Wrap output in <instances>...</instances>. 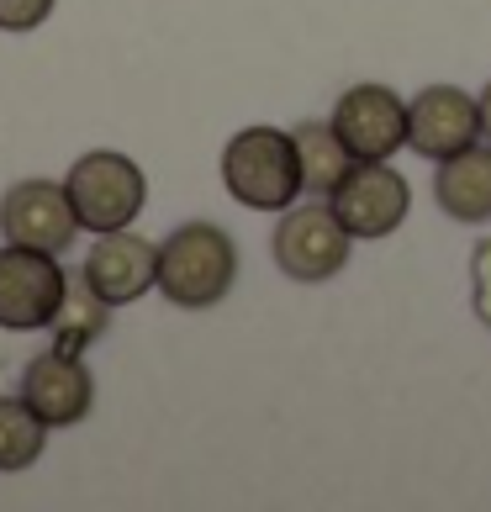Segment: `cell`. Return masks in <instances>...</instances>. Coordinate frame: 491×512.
<instances>
[{
  "mask_svg": "<svg viewBox=\"0 0 491 512\" xmlns=\"http://www.w3.org/2000/svg\"><path fill=\"white\" fill-rule=\"evenodd\" d=\"M433 201L439 212L460 227H486L491 222V143H476L455 159H439L433 175Z\"/></svg>",
  "mask_w": 491,
  "mask_h": 512,
  "instance_id": "obj_12",
  "label": "cell"
},
{
  "mask_svg": "<svg viewBox=\"0 0 491 512\" xmlns=\"http://www.w3.org/2000/svg\"><path fill=\"white\" fill-rule=\"evenodd\" d=\"M85 280L106 307H127V301H138L159 286V243L127 233V227L101 233L96 249L85 254Z\"/></svg>",
  "mask_w": 491,
  "mask_h": 512,
  "instance_id": "obj_11",
  "label": "cell"
},
{
  "mask_svg": "<svg viewBox=\"0 0 491 512\" xmlns=\"http://www.w3.org/2000/svg\"><path fill=\"white\" fill-rule=\"evenodd\" d=\"M481 143H491V80H486V90H481Z\"/></svg>",
  "mask_w": 491,
  "mask_h": 512,
  "instance_id": "obj_18",
  "label": "cell"
},
{
  "mask_svg": "<svg viewBox=\"0 0 491 512\" xmlns=\"http://www.w3.org/2000/svg\"><path fill=\"white\" fill-rule=\"evenodd\" d=\"M0 233L6 243H27V249L43 254H64L74 233H80V217L69 206V191L53 180H16L6 196H0Z\"/></svg>",
  "mask_w": 491,
  "mask_h": 512,
  "instance_id": "obj_9",
  "label": "cell"
},
{
  "mask_svg": "<svg viewBox=\"0 0 491 512\" xmlns=\"http://www.w3.org/2000/svg\"><path fill=\"white\" fill-rule=\"evenodd\" d=\"M69 296V270L59 254L27 249V243H6L0 249V328L6 333H37L53 328Z\"/></svg>",
  "mask_w": 491,
  "mask_h": 512,
  "instance_id": "obj_5",
  "label": "cell"
},
{
  "mask_svg": "<svg viewBox=\"0 0 491 512\" xmlns=\"http://www.w3.org/2000/svg\"><path fill=\"white\" fill-rule=\"evenodd\" d=\"M481 143V101L460 85H423L407 101V148L423 159H455Z\"/></svg>",
  "mask_w": 491,
  "mask_h": 512,
  "instance_id": "obj_7",
  "label": "cell"
},
{
  "mask_svg": "<svg viewBox=\"0 0 491 512\" xmlns=\"http://www.w3.org/2000/svg\"><path fill=\"white\" fill-rule=\"evenodd\" d=\"M238 280V243L217 222H185L159 243V291L169 307L206 312L233 291Z\"/></svg>",
  "mask_w": 491,
  "mask_h": 512,
  "instance_id": "obj_1",
  "label": "cell"
},
{
  "mask_svg": "<svg viewBox=\"0 0 491 512\" xmlns=\"http://www.w3.org/2000/svg\"><path fill=\"white\" fill-rule=\"evenodd\" d=\"M64 191L85 233H117V227L138 222L143 201H148V180L117 148H90V154L69 164Z\"/></svg>",
  "mask_w": 491,
  "mask_h": 512,
  "instance_id": "obj_3",
  "label": "cell"
},
{
  "mask_svg": "<svg viewBox=\"0 0 491 512\" xmlns=\"http://www.w3.org/2000/svg\"><path fill=\"white\" fill-rule=\"evenodd\" d=\"M48 449V423L32 412L27 396H0V476L32 470Z\"/></svg>",
  "mask_w": 491,
  "mask_h": 512,
  "instance_id": "obj_14",
  "label": "cell"
},
{
  "mask_svg": "<svg viewBox=\"0 0 491 512\" xmlns=\"http://www.w3.org/2000/svg\"><path fill=\"white\" fill-rule=\"evenodd\" d=\"M349 243L354 233L328 201H307V206H286L270 233V259L286 280H301V286H323L349 264Z\"/></svg>",
  "mask_w": 491,
  "mask_h": 512,
  "instance_id": "obj_4",
  "label": "cell"
},
{
  "mask_svg": "<svg viewBox=\"0 0 491 512\" xmlns=\"http://www.w3.org/2000/svg\"><path fill=\"white\" fill-rule=\"evenodd\" d=\"M291 138H296V159H301V191L317 196V201H328L333 185L349 175L354 154L338 143L333 122H296Z\"/></svg>",
  "mask_w": 491,
  "mask_h": 512,
  "instance_id": "obj_13",
  "label": "cell"
},
{
  "mask_svg": "<svg viewBox=\"0 0 491 512\" xmlns=\"http://www.w3.org/2000/svg\"><path fill=\"white\" fill-rule=\"evenodd\" d=\"M333 132L354 159H391L407 148V101L391 85H349L333 106Z\"/></svg>",
  "mask_w": 491,
  "mask_h": 512,
  "instance_id": "obj_8",
  "label": "cell"
},
{
  "mask_svg": "<svg viewBox=\"0 0 491 512\" xmlns=\"http://www.w3.org/2000/svg\"><path fill=\"white\" fill-rule=\"evenodd\" d=\"M22 396L48 428H74L96 407V381L74 349H48L22 370Z\"/></svg>",
  "mask_w": 491,
  "mask_h": 512,
  "instance_id": "obj_10",
  "label": "cell"
},
{
  "mask_svg": "<svg viewBox=\"0 0 491 512\" xmlns=\"http://www.w3.org/2000/svg\"><path fill=\"white\" fill-rule=\"evenodd\" d=\"M328 206L354 238H391L412 212V185L386 159H354L349 175L333 185Z\"/></svg>",
  "mask_w": 491,
  "mask_h": 512,
  "instance_id": "obj_6",
  "label": "cell"
},
{
  "mask_svg": "<svg viewBox=\"0 0 491 512\" xmlns=\"http://www.w3.org/2000/svg\"><path fill=\"white\" fill-rule=\"evenodd\" d=\"M470 307L491 328V238H481L476 254H470Z\"/></svg>",
  "mask_w": 491,
  "mask_h": 512,
  "instance_id": "obj_16",
  "label": "cell"
},
{
  "mask_svg": "<svg viewBox=\"0 0 491 512\" xmlns=\"http://www.w3.org/2000/svg\"><path fill=\"white\" fill-rule=\"evenodd\" d=\"M222 185L249 212H286L301 196V159L296 138L280 127H243L222 148Z\"/></svg>",
  "mask_w": 491,
  "mask_h": 512,
  "instance_id": "obj_2",
  "label": "cell"
},
{
  "mask_svg": "<svg viewBox=\"0 0 491 512\" xmlns=\"http://www.w3.org/2000/svg\"><path fill=\"white\" fill-rule=\"evenodd\" d=\"M106 301L90 291L85 270H69V296H64V312L53 317V333H59V349H80L90 344L101 328H106Z\"/></svg>",
  "mask_w": 491,
  "mask_h": 512,
  "instance_id": "obj_15",
  "label": "cell"
},
{
  "mask_svg": "<svg viewBox=\"0 0 491 512\" xmlns=\"http://www.w3.org/2000/svg\"><path fill=\"white\" fill-rule=\"evenodd\" d=\"M53 16V0H0V32H32Z\"/></svg>",
  "mask_w": 491,
  "mask_h": 512,
  "instance_id": "obj_17",
  "label": "cell"
}]
</instances>
